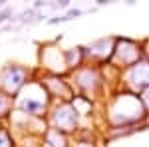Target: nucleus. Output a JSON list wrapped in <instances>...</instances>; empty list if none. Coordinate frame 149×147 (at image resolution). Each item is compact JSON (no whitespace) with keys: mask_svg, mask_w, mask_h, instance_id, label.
<instances>
[{"mask_svg":"<svg viewBox=\"0 0 149 147\" xmlns=\"http://www.w3.org/2000/svg\"><path fill=\"white\" fill-rule=\"evenodd\" d=\"M78 111H74L72 109V105L70 103H62V105H58L56 109L52 111V123H54V129H60L62 133H68L72 131L76 123H78Z\"/></svg>","mask_w":149,"mask_h":147,"instance_id":"obj_2","label":"nucleus"},{"mask_svg":"<svg viewBox=\"0 0 149 147\" xmlns=\"http://www.w3.org/2000/svg\"><path fill=\"white\" fill-rule=\"evenodd\" d=\"M0 147H14V139L4 127H0Z\"/></svg>","mask_w":149,"mask_h":147,"instance_id":"obj_5","label":"nucleus"},{"mask_svg":"<svg viewBox=\"0 0 149 147\" xmlns=\"http://www.w3.org/2000/svg\"><path fill=\"white\" fill-rule=\"evenodd\" d=\"M12 105H14V98H10V95H6V93L0 91V117H4L6 113H10Z\"/></svg>","mask_w":149,"mask_h":147,"instance_id":"obj_4","label":"nucleus"},{"mask_svg":"<svg viewBox=\"0 0 149 147\" xmlns=\"http://www.w3.org/2000/svg\"><path fill=\"white\" fill-rule=\"evenodd\" d=\"M28 76H30V72L26 68H20L16 64H8L0 72V90H4L6 95L14 98V95H18V91L30 84Z\"/></svg>","mask_w":149,"mask_h":147,"instance_id":"obj_1","label":"nucleus"},{"mask_svg":"<svg viewBox=\"0 0 149 147\" xmlns=\"http://www.w3.org/2000/svg\"><path fill=\"white\" fill-rule=\"evenodd\" d=\"M0 8H4V2H2V0H0Z\"/></svg>","mask_w":149,"mask_h":147,"instance_id":"obj_7","label":"nucleus"},{"mask_svg":"<svg viewBox=\"0 0 149 147\" xmlns=\"http://www.w3.org/2000/svg\"><path fill=\"white\" fill-rule=\"evenodd\" d=\"M44 141L50 147H66V133H62L60 129L50 127V129H46V133H44Z\"/></svg>","mask_w":149,"mask_h":147,"instance_id":"obj_3","label":"nucleus"},{"mask_svg":"<svg viewBox=\"0 0 149 147\" xmlns=\"http://www.w3.org/2000/svg\"><path fill=\"white\" fill-rule=\"evenodd\" d=\"M8 16H12V8H8V6H4L2 10H0V22H4Z\"/></svg>","mask_w":149,"mask_h":147,"instance_id":"obj_6","label":"nucleus"}]
</instances>
